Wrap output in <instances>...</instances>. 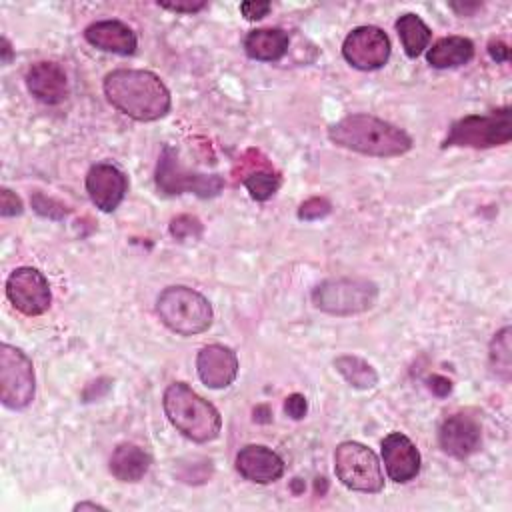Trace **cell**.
Returning <instances> with one entry per match:
<instances>
[{"mask_svg":"<svg viewBox=\"0 0 512 512\" xmlns=\"http://www.w3.org/2000/svg\"><path fill=\"white\" fill-rule=\"evenodd\" d=\"M106 100L138 122H154L170 112L172 98L166 84L150 70L118 68L104 78Z\"/></svg>","mask_w":512,"mask_h":512,"instance_id":"1","label":"cell"},{"mask_svg":"<svg viewBox=\"0 0 512 512\" xmlns=\"http://www.w3.org/2000/svg\"><path fill=\"white\" fill-rule=\"evenodd\" d=\"M328 138L336 146L378 158L402 156L412 148L408 132L370 114L344 116L328 128Z\"/></svg>","mask_w":512,"mask_h":512,"instance_id":"2","label":"cell"},{"mask_svg":"<svg viewBox=\"0 0 512 512\" xmlns=\"http://www.w3.org/2000/svg\"><path fill=\"white\" fill-rule=\"evenodd\" d=\"M162 406L170 424L192 442L204 444L220 434V412L184 382H174L164 390Z\"/></svg>","mask_w":512,"mask_h":512,"instance_id":"3","label":"cell"},{"mask_svg":"<svg viewBox=\"0 0 512 512\" xmlns=\"http://www.w3.org/2000/svg\"><path fill=\"white\" fill-rule=\"evenodd\" d=\"M156 312L166 328L180 336H194L210 328L214 312L210 302L188 286H168L156 300Z\"/></svg>","mask_w":512,"mask_h":512,"instance_id":"4","label":"cell"},{"mask_svg":"<svg viewBox=\"0 0 512 512\" xmlns=\"http://www.w3.org/2000/svg\"><path fill=\"white\" fill-rule=\"evenodd\" d=\"M512 138V112L508 106L492 110L488 114H468L452 122L444 148H492L508 144Z\"/></svg>","mask_w":512,"mask_h":512,"instance_id":"5","label":"cell"},{"mask_svg":"<svg viewBox=\"0 0 512 512\" xmlns=\"http://www.w3.org/2000/svg\"><path fill=\"white\" fill-rule=\"evenodd\" d=\"M378 298V286L366 278H330L312 290V302L318 310L334 316H352L366 312Z\"/></svg>","mask_w":512,"mask_h":512,"instance_id":"6","label":"cell"},{"mask_svg":"<svg viewBox=\"0 0 512 512\" xmlns=\"http://www.w3.org/2000/svg\"><path fill=\"white\" fill-rule=\"evenodd\" d=\"M334 472L346 488L356 492L376 494L384 488V474L376 454L354 440L340 442L336 446Z\"/></svg>","mask_w":512,"mask_h":512,"instance_id":"7","label":"cell"},{"mask_svg":"<svg viewBox=\"0 0 512 512\" xmlns=\"http://www.w3.org/2000/svg\"><path fill=\"white\" fill-rule=\"evenodd\" d=\"M156 186L162 194L174 196L192 192L200 198H214L224 188V178L218 174H202L182 166L176 148L164 146L156 166Z\"/></svg>","mask_w":512,"mask_h":512,"instance_id":"8","label":"cell"},{"mask_svg":"<svg viewBox=\"0 0 512 512\" xmlns=\"http://www.w3.org/2000/svg\"><path fill=\"white\" fill-rule=\"evenodd\" d=\"M32 360L16 346H0V400L10 410H22L34 400Z\"/></svg>","mask_w":512,"mask_h":512,"instance_id":"9","label":"cell"},{"mask_svg":"<svg viewBox=\"0 0 512 512\" xmlns=\"http://www.w3.org/2000/svg\"><path fill=\"white\" fill-rule=\"evenodd\" d=\"M6 296L10 304L26 314L40 316L50 308L52 292L46 276L32 266L16 268L6 280Z\"/></svg>","mask_w":512,"mask_h":512,"instance_id":"10","label":"cell"},{"mask_svg":"<svg viewBox=\"0 0 512 512\" xmlns=\"http://www.w3.org/2000/svg\"><path fill=\"white\" fill-rule=\"evenodd\" d=\"M342 56L358 70H376L390 58V38L378 26H358L344 38Z\"/></svg>","mask_w":512,"mask_h":512,"instance_id":"11","label":"cell"},{"mask_svg":"<svg viewBox=\"0 0 512 512\" xmlns=\"http://www.w3.org/2000/svg\"><path fill=\"white\" fill-rule=\"evenodd\" d=\"M128 190L126 174L112 162H98L86 174V192L102 212H112L120 206Z\"/></svg>","mask_w":512,"mask_h":512,"instance_id":"12","label":"cell"},{"mask_svg":"<svg viewBox=\"0 0 512 512\" xmlns=\"http://www.w3.org/2000/svg\"><path fill=\"white\" fill-rule=\"evenodd\" d=\"M438 442L446 454L454 458H468L482 444L480 422L464 412L452 414L440 424Z\"/></svg>","mask_w":512,"mask_h":512,"instance_id":"13","label":"cell"},{"mask_svg":"<svg viewBox=\"0 0 512 512\" xmlns=\"http://www.w3.org/2000/svg\"><path fill=\"white\" fill-rule=\"evenodd\" d=\"M382 460L390 480L410 482L420 472V452L402 432H390L382 440Z\"/></svg>","mask_w":512,"mask_h":512,"instance_id":"14","label":"cell"},{"mask_svg":"<svg viewBox=\"0 0 512 512\" xmlns=\"http://www.w3.org/2000/svg\"><path fill=\"white\" fill-rule=\"evenodd\" d=\"M196 370L208 388H226L238 376V356L224 344H208L196 356Z\"/></svg>","mask_w":512,"mask_h":512,"instance_id":"15","label":"cell"},{"mask_svg":"<svg viewBox=\"0 0 512 512\" xmlns=\"http://www.w3.org/2000/svg\"><path fill=\"white\" fill-rule=\"evenodd\" d=\"M236 470L254 484H270L284 474V460L268 446L248 444L236 454Z\"/></svg>","mask_w":512,"mask_h":512,"instance_id":"16","label":"cell"},{"mask_svg":"<svg viewBox=\"0 0 512 512\" xmlns=\"http://www.w3.org/2000/svg\"><path fill=\"white\" fill-rule=\"evenodd\" d=\"M26 86L44 104H60L68 96V78L56 62H36L26 72Z\"/></svg>","mask_w":512,"mask_h":512,"instance_id":"17","label":"cell"},{"mask_svg":"<svg viewBox=\"0 0 512 512\" xmlns=\"http://www.w3.org/2000/svg\"><path fill=\"white\" fill-rule=\"evenodd\" d=\"M240 174H242V184L246 186L250 196L260 202L272 198L282 184L280 172L274 170L268 158L260 156L258 150H254V160H248L246 154L242 156Z\"/></svg>","mask_w":512,"mask_h":512,"instance_id":"18","label":"cell"},{"mask_svg":"<svg viewBox=\"0 0 512 512\" xmlns=\"http://www.w3.org/2000/svg\"><path fill=\"white\" fill-rule=\"evenodd\" d=\"M84 38L104 50V52H114V54H122V56H128L136 50V34L134 30L120 22V20H98V22H92L86 30H84Z\"/></svg>","mask_w":512,"mask_h":512,"instance_id":"19","label":"cell"},{"mask_svg":"<svg viewBox=\"0 0 512 512\" xmlns=\"http://www.w3.org/2000/svg\"><path fill=\"white\" fill-rule=\"evenodd\" d=\"M150 454L132 444H118L110 456V474L120 482H138L150 468Z\"/></svg>","mask_w":512,"mask_h":512,"instance_id":"20","label":"cell"},{"mask_svg":"<svg viewBox=\"0 0 512 512\" xmlns=\"http://www.w3.org/2000/svg\"><path fill=\"white\" fill-rule=\"evenodd\" d=\"M290 38L282 28H258L244 38V50L250 58L276 62L288 52Z\"/></svg>","mask_w":512,"mask_h":512,"instance_id":"21","label":"cell"},{"mask_svg":"<svg viewBox=\"0 0 512 512\" xmlns=\"http://www.w3.org/2000/svg\"><path fill=\"white\" fill-rule=\"evenodd\" d=\"M474 56V44L464 36H446L432 44L426 52V60L434 68H456L470 62Z\"/></svg>","mask_w":512,"mask_h":512,"instance_id":"22","label":"cell"},{"mask_svg":"<svg viewBox=\"0 0 512 512\" xmlns=\"http://www.w3.org/2000/svg\"><path fill=\"white\" fill-rule=\"evenodd\" d=\"M396 32L400 36L402 48L410 58L420 56L432 38V30L426 26V22L414 14V12H406L396 20Z\"/></svg>","mask_w":512,"mask_h":512,"instance_id":"23","label":"cell"},{"mask_svg":"<svg viewBox=\"0 0 512 512\" xmlns=\"http://www.w3.org/2000/svg\"><path fill=\"white\" fill-rule=\"evenodd\" d=\"M334 368L338 370V374L352 386L358 390H368L374 388L378 384V374L376 370L362 358L352 356V354H344L338 356L334 360Z\"/></svg>","mask_w":512,"mask_h":512,"instance_id":"24","label":"cell"},{"mask_svg":"<svg viewBox=\"0 0 512 512\" xmlns=\"http://www.w3.org/2000/svg\"><path fill=\"white\" fill-rule=\"evenodd\" d=\"M510 326H504L502 330H498L490 342V368L492 372L508 382L512 376V346H510Z\"/></svg>","mask_w":512,"mask_h":512,"instance_id":"25","label":"cell"},{"mask_svg":"<svg viewBox=\"0 0 512 512\" xmlns=\"http://www.w3.org/2000/svg\"><path fill=\"white\" fill-rule=\"evenodd\" d=\"M170 234L176 240H188V238H198L202 234V222L196 216L190 214H180L172 218L170 222Z\"/></svg>","mask_w":512,"mask_h":512,"instance_id":"26","label":"cell"},{"mask_svg":"<svg viewBox=\"0 0 512 512\" xmlns=\"http://www.w3.org/2000/svg\"><path fill=\"white\" fill-rule=\"evenodd\" d=\"M32 208L40 214V216H46V218H52V220H60L68 214L66 206L60 204L58 200L54 198H46L42 192H34L32 196Z\"/></svg>","mask_w":512,"mask_h":512,"instance_id":"27","label":"cell"},{"mask_svg":"<svg viewBox=\"0 0 512 512\" xmlns=\"http://www.w3.org/2000/svg\"><path fill=\"white\" fill-rule=\"evenodd\" d=\"M330 210H332L330 200H326L322 196H314V198H308L300 204L298 218L300 220H320V218L328 216Z\"/></svg>","mask_w":512,"mask_h":512,"instance_id":"28","label":"cell"},{"mask_svg":"<svg viewBox=\"0 0 512 512\" xmlns=\"http://www.w3.org/2000/svg\"><path fill=\"white\" fill-rule=\"evenodd\" d=\"M24 206L20 196H16V192H12L10 188H2L0 190V214L2 216H18L22 214Z\"/></svg>","mask_w":512,"mask_h":512,"instance_id":"29","label":"cell"},{"mask_svg":"<svg viewBox=\"0 0 512 512\" xmlns=\"http://www.w3.org/2000/svg\"><path fill=\"white\" fill-rule=\"evenodd\" d=\"M158 6L178 14H194L204 10L208 4L204 0H176V2H158Z\"/></svg>","mask_w":512,"mask_h":512,"instance_id":"30","label":"cell"},{"mask_svg":"<svg viewBox=\"0 0 512 512\" xmlns=\"http://www.w3.org/2000/svg\"><path fill=\"white\" fill-rule=\"evenodd\" d=\"M284 410H286V414H288L290 418L300 420V418H304L306 412H308V402H306V398H304L302 394L294 392V394H290V396L286 398Z\"/></svg>","mask_w":512,"mask_h":512,"instance_id":"31","label":"cell"},{"mask_svg":"<svg viewBox=\"0 0 512 512\" xmlns=\"http://www.w3.org/2000/svg\"><path fill=\"white\" fill-rule=\"evenodd\" d=\"M272 4L270 2H242L240 4V12L244 14V18L248 20H260L270 12Z\"/></svg>","mask_w":512,"mask_h":512,"instance_id":"32","label":"cell"},{"mask_svg":"<svg viewBox=\"0 0 512 512\" xmlns=\"http://www.w3.org/2000/svg\"><path fill=\"white\" fill-rule=\"evenodd\" d=\"M428 388L438 396V398H444L452 392V382L446 378V376H440V374H432L428 378Z\"/></svg>","mask_w":512,"mask_h":512,"instance_id":"33","label":"cell"},{"mask_svg":"<svg viewBox=\"0 0 512 512\" xmlns=\"http://www.w3.org/2000/svg\"><path fill=\"white\" fill-rule=\"evenodd\" d=\"M488 54L496 62H506L510 58V48L502 40H490L488 42Z\"/></svg>","mask_w":512,"mask_h":512,"instance_id":"34","label":"cell"},{"mask_svg":"<svg viewBox=\"0 0 512 512\" xmlns=\"http://www.w3.org/2000/svg\"><path fill=\"white\" fill-rule=\"evenodd\" d=\"M480 2H450V8L458 14V16H470L476 10H480Z\"/></svg>","mask_w":512,"mask_h":512,"instance_id":"35","label":"cell"},{"mask_svg":"<svg viewBox=\"0 0 512 512\" xmlns=\"http://www.w3.org/2000/svg\"><path fill=\"white\" fill-rule=\"evenodd\" d=\"M254 420H256V422H262V424H268V422L272 420V412H270V408H268L266 404L256 406V408H254Z\"/></svg>","mask_w":512,"mask_h":512,"instance_id":"36","label":"cell"},{"mask_svg":"<svg viewBox=\"0 0 512 512\" xmlns=\"http://www.w3.org/2000/svg\"><path fill=\"white\" fill-rule=\"evenodd\" d=\"M12 60V46L8 42V38H2V62L8 64Z\"/></svg>","mask_w":512,"mask_h":512,"instance_id":"37","label":"cell"},{"mask_svg":"<svg viewBox=\"0 0 512 512\" xmlns=\"http://www.w3.org/2000/svg\"><path fill=\"white\" fill-rule=\"evenodd\" d=\"M86 508H92V510H106L102 504H96V502H78L74 506V510H86Z\"/></svg>","mask_w":512,"mask_h":512,"instance_id":"38","label":"cell"}]
</instances>
